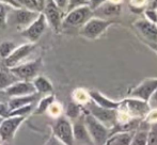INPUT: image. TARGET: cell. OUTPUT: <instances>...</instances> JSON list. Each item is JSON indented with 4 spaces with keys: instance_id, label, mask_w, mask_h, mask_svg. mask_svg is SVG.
<instances>
[{
    "instance_id": "obj_1",
    "label": "cell",
    "mask_w": 157,
    "mask_h": 145,
    "mask_svg": "<svg viewBox=\"0 0 157 145\" xmlns=\"http://www.w3.org/2000/svg\"><path fill=\"white\" fill-rule=\"evenodd\" d=\"M83 122L93 145H105L110 136V129L85 110Z\"/></svg>"
},
{
    "instance_id": "obj_2",
    "label": "cell",
    "mask_w": 157,
    "mask_h": 145,
    "mask_svg": "<svg viewBox=\"0 0 157 145\" xmlns=\"http://www.w3.org/2000/svg\"><path fill=\"white\" fill-rule=\"evenodd\" d=\"M40 13L42 12H34L23 8H11L8 14L6 25H11L21 32L39 17Z\"/></svg>"
},
{
    "instance_id": "obj_3",
    "label": "cell",
    "mask_w": 157,
    "mask_h": 145,
    "mask_svg": "<svg viewBox=\"0 0 157 145\" xmlns=\"http://www.w3.org/2000/svg\"><path fill=\"white\" fill-rule=\"evenodd\" d=\"M151 110L149 102L137 99V98L128 97L121 100V106L118 111L125 113L129 118L142 120V118H147Z\"/></svg>"
},
{
    "instance_id": "obj_4",
    "label": "cell",
    "mask_w": 157,
    "mask_h": 145,
    "mask_svg": "<svg viewBox=\"0 0 157 145\" xmlns=\"http://www.w3.org/2000/svg\"><path fill=\"white\" fill-rule=\"evenodd\" d=\"M93 17V11L88 6H79L65 14L62 28H81Z\"/></svg>"
},
{
    "instance_id": "obj_5",
    "label": "cell",
    "mask_w": 157,
    "mask_h": 145,
    "mask_svg": "<svg viewBox=\"0 0 157 145\" xmlns=\"http://www.w3.org/2000/svg\"><path fill=\"white\" fill-rule=\"evenodd\" d=\"M113 20H107V19H101L96 17H92L88 23H86L82 27L80 28L81 36H83L87 39H96L101 35H103L107 29L111 25H113Z\"/></svg>"
},
{
    "instance_id": "obj_6",
    "label": "cell",
    "mask_w": 157,
    "mask_h": 145,
    "mask_svg": "<svg viewBox=\"0 0 157 145\" xmlns=\"http://www.w3.org/2000/svg\"><path fill=\"white\" fill-rule=\"evenodd\" d=\"M85 110L90 113L92 116H94L97 121L103 123L105 126L108 128H112L114 125L117 124V120H118V110H110L105 109L101 107L97 106L95 102H92L91 99L85 105Z\"/></svg>"
},
{
    "instance_id": "obj_7",
    "label": "cell",
    "mask_w": 157,
    "mask_h": 145,
    "mask_svg": "<svg viewBox=\"0 0 157 145\" xmlns=\"http://www.w3.org/2000/svg\"><path fill=\"white\" fill-rule=\"evenodd\" d=\"M42 67L41 58L36 60L29 61V62H23L16 66L9 69L10 72L16 77L18 80L21 81H32L36 76H39V72Z\"/></svg>"
},
{
    "instance_id": "obj_8",
    "label": "cell",
    "mask_w": 157,
    "mask_h": 145,
    "mask_svg": "<svg viewBox=\"0 0 157 145\" xmlns=\"http://www.w3.org/2000/svg\"><path fill=\"white\" fill-rule=\"evenodd\" d=\"M52 136L64 145H74L75 139L73 133V123L67 117L60 116L52 127Z\"/></svg>"
},
{
    "instance_id": "obj_9",
    "label": "cell",
    "mask_w": 157,
    "mask_h": 145,
    "mask_svg": "<svg viewBox=\"0 0 157 145\" xmlns=\"http://www.w3.org/2000/svg\"><path fill=\"white\" fill-rule=\"evenodd\" d=\"M43 14L45 15L48 25L52 28L56 32H59L62 29L63 19L66 13L58 8L52 0H47L44 6Z\"/></svg>"
},
{
    "instance_id": "obj_10",
    "label": "cell",
    "mask_w": 157,
    "mask_h": 145,
    "mask_svg": "<svg viewBox=\"0 0 157 145\" xmlns=\"http://www.w3.org/2000/svg\"><path fill=\"white\" fill-rule=\"evenodd\" d=\"M47 26H48V23H47V20H46V17H45V15L43 14V12H42V13H40L39 17L33 21L29 27H27L25 30H23V31L21 32V36H24L26 39H28L29 43L35 44L41 39V36L44 34V32L46 31Z\"/></svg>"
},
{
    "instance_id": "obj_11",
    "label": "cell",
    "mask_w": 157,
    "mask_h": 145,
    "mask_svg": "<svg viewBox=\"0 0 157 145\" xmlns=\"http://www.w3.org/2000/svg\"><path fill=\"white\" fill-rule=\"evenodd\" d=\"M157 90V78H147L139 83L129 92V97L149 102L151 96Z\"/></svg>"
},
{
    "instance_id": "obj_12",
    "label": "cell",
    "mask_w": 157,
    "mask_h": 145,
    "mask_svg": "<svg viewBox=\"0 0 157 145\" xmlns=\"http://www.w3.org/2000/svg\"><path fill=\"white\" fill-rule=\"evenodd\" d=\"M25 120L26 117L19 116H8L4 118L0 125V139L4 142H10Z\"/></svg>"
},
{
    "instance_id": "obj_13",
    "label": "cell",
    "mask_w": 157,
    "mask_h": 145,
    "mask_svg": "<svg viewBox=\"0 0 157 145\" xmlns=\"http://www.w3.org/2000/svg\"><path fill=\"white\" fill-rule=\"evenodd\" d=\"M35 44L33 43H26L21 46H17L16 49L10 54V57L4 60V64L8 69H12V67L16 66V65L23 63V61L27 58L28 56L31 54V52L34 50Z\"/></svg>"
},
{
    "instance_id": "obj_14",
    "label": "cell",
    "mask_w": 157,
    "mask_h": 145,
    "mask_svg": "<svg viewBox=\"0 0 157 145\" xmlns=\"http://www.w3.org/2000/svg\"><path fill=\"white\" fill-rule=\"evenodd\" d=\"M121 12H122V4L107 1L103 6H99L98 9L93 11V17L112 20V18L113 17H118L121 14Z\"/></svg>"
},
{
    "instance_id": "obj_15",
    "label": "cell",
    "mask_w": 157,
    "mask_h": 145,
    "mask_svg": "<svg viewBox=\"0 0 157 145\" xmlns=\"http://www.w3.org/2000/svg\"><path fill=\"white\" fill-rule=\"evenodd\" d=\"M4 93H6V96L12 98V97H19V96L32 95V94L36 93V91H35L31 81L18 80L17 82H15L14 84L9 87L8 89L4 91Z\"/></svg>"
},
{
    "instance_id": "obj_16",
    "label": "cell",
    "mask_w": 157,
    "mask_h": 145,
    "mask_svg": "<svg viewBox=\"0 0 157 145\" xmlns=\"http://www.w3.org/2000/svg\"><path fill=\"white\" fill-rule=\"evenodd\" d=\"M134 27L139 33L145 39L153 44H157V25L147 20V19H139L135 21Z\"/></svg>"
},
{
    "instance_id": "obj_17",
    "label": "cell",
    "mask_w": 157,
    "mask_h": 145,
    "mask_svg": "<svg viewBox=\"0 0 157 145\" xmlns=\"http://www.w3.org/2000/svg\"><path fill=\"white\" fill-rule=\"evenodd\" d=\"M89 96L92 102H95L97 106L101 107V108L119 110L121 106V102H116V100L110 99V98H108L107 96H105L98 91H89Z\"/></svg>"
},
{
    "instance_id": "obj_18",
    "label": "cell",
    "mask_w": 157,
    "mask_h": 145,
    "mask_svg": "<svg viewBox=\"0 0 157 145\" xmlns=\"http://www.w3.org/2000/svg\"><path fill=\"white\" fill-rule=\"evenodd\" d=\"M73 133H74L75 141L82 142V143H91L93 144L90 135L87 130V127L85 125V122L82 120H77L73 123Z\"/></svg>"
},
{
    "instance_id": "obj_19",
    "label": "cell",
    "mask_w": 157,
    "mask_h": 145,
    "mask_svg": "<svg viewBox=\"0 0 157 145\" xmlns=\"http://www.w3.org/2000/svg\"><path fill=\"white\" fill-rule=\"evenodd\" d=\"M31 82L37 94L50 95L54 92V87H52V82L49 81V79L44 76H40L39 75V76H36L33 79Z\"/></svg>"
},
{
    "instance_id": "obj_20",
    "label": "cell",
    "mask_w": 157,
    "mask_h": 145,
    "mask_svg": "<svg viewBox=\"0 0 157 145\" xmlns=\"http://www.w3.org/2000/svg\"><path fill=\"white\" fill-rule=\"evenodd\" d=\"M37 93L32 94V95H27V96H19V97H12L10 98V100L8 102L9 110L13 111V110H16L21 107L28 106V105H32L33 102L36 99Z\"/></svg>"
},
{
    "instance_id": "obj_21",
    "label": "cell",
    "mask_w": 157,
    "mask_h": 145,
    "mask_svg": "<svg viewBox=\"0 0 157 145\" xmlns=\"http://www.w3.org/2000/svg\"><path fill=\"white\" fill-rule=\"evenodd\" d=\"M134 132H114L108 138L105 145H130Z\"/></svg>"
},
{
    "instance_id": "obj_22",
    "label": "cell",
    "mask_w": 157,
    "mask_h": 145,
    "mask_svg": "<svg viewBox=\"0 0 157 145\" xmlns=\"http://www.w3.org/2000/svg\"><path fill=\"white\" fill-rule=\"evenodd\" d=\"M85 114V107L75 102H72L67 105L65 110V115L70 121H77L81 115Z\"/></svg>"
},
{
    "instance_id": "obj_23",
    "label": "cell",
    "mask_w": 157,
    "mask_h": 145,
    "mask_svg": "<svg viewBox=\"0 0 157 145\" xmlns=\"http://www.w3.org/2000/svg\"><path fill=\"white\" fill-rule=\"evenodd\" d=\"M18 79L9 71H0V90L1 91H6L9 87H11L12 84H14L15 82H17Z\"/></svg>"
},
{
    "instance_id": "obj_24",
    "label": "cell",
    "mask_w": 157,
    "mask_h": 145,
    "mask_svg": "<svg viewBox=\"0 0 157 145\" xmlns=\"http://www.w3.org/2000/svg\"><path fill=\"white\" fill-rule=\"evenodd\" d=\"M55 102H56V100H55V96L52 95V94H50V95H45L39 102L36 108L34 110V113L37 114V115H42V114L46 113V112L48 111V109H49V107L52 106Z\"/></svg>"
},
{
    "instance_id": "obj_25",
    "label": "cell",
    "mask_w": 157,
    "mask_h": 145,
    "mask_svg": "<svg viewBox=\"0 0 157 145\" xmlns=\"http://www.w3.org/2000/svg\"><path fill=\"white\" fill-rule=\"evenodd\" d=\"M130 145H147V129H137L134 132Z\"/></svg>"
},
{
    "instance_id": "obj_26",
    "label": "cell",
    "mask_w": 157,
    "mask_h": 145,
    "mask_svg": "<svg viewBox=\"0 0 157 145\" xmlns=\"http://www.w3.org/2000/svg\"><path fill=\"white\" fill-rule=\"evenodd\" d=\"M18 8L27 9L34 12H43V9L39 4L36 0H14Z\"/></svg>"
},
{
    "instance_id": "obj_27",
    "label": "cell",
    "mask_w": 157,
    "mask_h": 145,
    "mask_svg": "<svg viewBox=\"0 0 157 145\" xmlns=\"http://www.w3.org/2000/svg\"><path fill=\"white\" fill-rule=\"evenodd\" d=\"M16 44L11 41H3L2 43H0V58L6 60L16 49Z\"/></svg>"
},
{
    "instance_id": "obj_28",
    "label": "cell",
    "mask_w": 157,
    "mask_h": 145,
    "mask_svg": "<svg viewBox=\"0 0 157 145\" xmlns=\"http://www.w3.org/2000/svg\"><path fill=\"white\" fill-rule=\"evenodd\" d=\"M74 99H75V102L85 106L90 100L89 92L85 91V90H82V89L76 90V91L74 92Z\"/></svg>"
},
{
    "instance_id": "obj_29",
    "label": "cell",
    "mask_w": 157,
    "mask_h": 145,
    "mask_svg": "<svg viewBox=\"0 0 157 145\" xmlns=\"http://www.w3.org/2000/svg\"><path fill=\"white\" fill-rule=\"evenodd\" d=\"M147 130V145H157V122L149 123Z\"/></svg>"
},
{
    "instance_id": "obj_30",
    "label": "cell",
    "mask_w": 157,
    "mask_h": 145,
    "mask_svg": "<svg viewBox=\"0 0 157 145\" xmlns=\"http://www.w3.org/2000/svg\"><path fill=\"white\" fill-rule=\"evenodd\" d=\"M33 110V104L28 105V106L21 107L16 110H13L9 113L8 116H19V117H26V115H28L29 113H31Z\"/></svg>"
},
{
    "instance_id": "obj_31",
    "label": "cell",
    "mask_w": 157,
    "mask_h": 145,
    "mask_svg": "<svg viewBox=\"0 0 157 145\" xmlns=\"http://www.w3.org/2000/svg\"><path fill=\"white\" fill-rule=\"evenodd\" d=\"M11 10V6L6 3L0 2V27H6L8 14Z\"/></svg>"
},
{
    "instance_id": "obj_32",
    "label": "cell",
    "mask_w": 157,
    "mask_h": 145,
    "mask_svg": "<svg viewBox=\"0 0 157 145\" xmlns=\"http://www.w3.org/2000/svg\"><path fill=\"white\" fill-rule=\"evenodd\" d=\"M89 1L90 0H68V6H67V11H66V13L74 10V9H76V8H79V6H88Z\"/></svg>"
},
{
    "instance_id": "obj_33",
    "label": "cell",
    "mask_w": 157,
    "mask_h": 145,
    "mask_svg": "<svg viewBox=\"0 0 157 145\" xmlns=\"http://www.w3.org/2000/svg\"><path fill=\"white\" fill-rule=\"evenodd\" d=\"M147 2H149V0H130V8L132 11L140 12V11H142L143 6H147Z\"/></svg>"
},
{
    "instance_id": "obj_34",
    "label": "cell",
    "mask_w": 157,
    "mask_h": 145,
    "mask_svg": "<svg viewBox=\"0 0 157 145\" xmlns=\"http://www.w3.org/2000/svg\"><path fill=\"white\" fill-rule=\"evenodd\" d=\"M144 15H145V19L151 23L157 25V11L151 10V9H147L144 11Z\"/></svg>"
},
{
    "instance_id": "obj_35",
    "label": "cell",
    "mask_w": 157,
    "mask_h": 145,
    "mask_svg": "<svg viewBox=\"0 0 157 145\" xmlns=\"http://www.w3.org/2000/svg\"><path fill=\"white\" fill-rule=\"evenodd\" d=\"M107 1H108V0H90L88 6H89L92 11H95L96 9H98L101 6H103L104 3H106Z\"/></svg>"
},
{
    "instance_id": "obj_36",
    "label": "cell",
    "mask_w": 157,
    "mask_h": 145,
    "mask_svg": "<svg viewBox=\"0 0 157 145\" xmlns=\"http://www.w3.org/2000/svg\"><path fill=\"white\" fill-rule=\"evenodd\" d=\"M47 112H49L50 113V115H59V114L61 113V107H60V105L58 104V102H55L54 104L52 105V106L49 107V109H48V111Z\"/></svg>"
},
{
    "instance_id": "obj_37",
    "label": "cell",
    "mask_w": 157,
    "mask_h": 145,
    "mask_svg": "<svg viewBox=\"0 0 157 145\" xmlns=\"http://www.w3.org/2000/svg\"><path fill=\"white\" fill-rule=\"evenodd\" d=\"M9 113H10V110H9V106L6 102H0V116L3 118L8 117Z\"/></svg>"
},
{
    "instance_id": "obj_38",
    "label": "cell",
    "mask_w": 157,
    "mask_h": 145,
    "mask_svg": "<svg viewBox=\"0 0 157 145\" xmlns=\"http://www.w3.org/2000/svg\"><path fill=\"white\" fill-rule=\"evenodd\" d=\"M55 2L57 6H58L60 10H62L63 12L66 13L67 11V6H68V0H52Z\"/></svg>"
},
{
    "instance_id": "obj_39",
    "label": "cell",
    "mask_w": 157,
    "mask_h": 145,
    "mask_svg": "<svg viewBox=\"0 0 157 145\" xmlns=\"http://www.w3.org/2000/svg\"><path fill=\"white\" fill-rule=\"evenodd\" d=\"M147 102H149V105L152 110L157 109V90L154 92V94L151 96V98H150V100Z\"/></svg>"
},
{
    "instance_id": "obj_40",
    "label": "cell",
    "mask_w": 157,
    "mask_h": 145,
    "mask_svg": "<svg viewBox=\"0 0 157 145\" xmlns=\"http://www.w3.org/2000/svg\"><path fill=\"white\" fill-rule=\"evenodd\" d=\"M45 145H64L63 143H61L60 141H59L58 139H57L56 137H54V136H52V137L48 139V141L46 142Z\"/></svg>"
},
{
    "instance_id": "obj_41",
    "label": "cell",
    "mask_w": 157,
    "mask_h": 145,
    "mask_svg": "<svg viewBox=\"0 0 157 145\" xmlns=\"http://www.w3.org/2000/svg\"><path fill=\"white\" fill-rule=\"evenodd\" d=\"M147 9L157 11V0H149V2H147Z\"/></svg>"
},
{
    "instance_id": "obj_42",
    "label": "cell",
    "mask_w": 157,
    "mask_h": 145,
    "mask_svg": "<svg viewBox=\"0 0 157 145\" xmlns=\"http://www.w3.org/2000/svg\"><path fill=\"white\" fill-rule=\"evenodd\" d=\"M0 2L8 4V6H10L11 8H18V6H17V4L15 3L14 0H0Z\"/></svg>"
},
{
    "instance_id": "obj_43",
    "label": "cell",
    "mask_w": 157,
    "mask_h": 145,
    "mask_svg": "<svg viewBox=\"0 0 157 145\" xmlns=\"http://www.w3.org/2000/svg\"><path fill=\"white\" fill-rule=\"evenodd\" d=\"M37 2H39V4L41 6V8L44 10V6H45V4H46V2H47V0H36Z\"/></svg>"
},
{
    "instance_id": "obj_44",
    "label": "cell",
    "mask_w": 157,
    "mask_h": 145,
    "mask_svg": "<svg viewBox=\"0 0 157 145\" xmlns=\"http://www.w3.org/2000/svg\"><path fill=\"white\" fill-rule=\"evenodd\" d=\"M4 118L3 117H1V116H0V125H1V123H2V121H3Z\"/></svg>"
},
{
    "instance_id": "obj_45",
    "label": "cell",
    "mask_w": 157,
    "mask_h": 145,
    "mask_svg": "<svg viewBox=\"0 0 157 145\" xmlns=\"http://www.w3.org/2000/svg\"><path fill=\"white\" fill-rule=\"evenodd\" d=\"M2 94H6V93H4V92H3V91H1V90H0V96H1V95H2Z\"/></svg>"
}]
</instances>
